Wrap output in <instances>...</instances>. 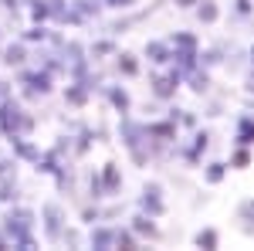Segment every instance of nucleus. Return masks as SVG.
<instances>
[{"mask_svg":"<svg viewBox=\"0 0 254 251\" xmlns=\"http://www.w3.org/2000/svg\"><path fill=\"white\" fill-rule=\"evenodd\" d=\"M0 234L10 241V248L34 251L38 248V241H34V211L31 207H7L3 221H0Z\"/></svg>","mask_w":254,"mask_h":251,"instance_id":"1","label":"nucleus"},{"mask_svg":"<svg viewBox=\"0 0 254 251\" xmlns=\"http://www.w3.org/2000/svg\"><path fill=\"white\" fill-rule=\"evenodd\" d=\"M34 133V116L24 112L14 95H7L0 102V136H31Z\"/></svg>","mask_w":254,"mask_h":251,"instance_id":"2","label":"nucleus"},{"mask_svg":"<svg viewBox=\"0 0 254 251\" xmlns=\"http://www.w3.org/2000/svg\"><path fill=\"white\" fill-rule=\"evenodd\" d=\"M17 82L24 85V95L27 98H41V95L55 92V75L48 68H20Z\"/></svg>","mask_w":254,"mask_h":251,"instance_id":"3","label":"nucleus"},{"mask_svg":"<svg viewBox=\"0 0 254 251\" xmlns=\"http://www.w3.org/2000/svg\"><path fill=\"white\" fill-rule=\"evenodd\" d=\"M183 85V72H176V68H170L166 75H149V92H153V98H159V102H170V98H176V88Z\"/></svg>","mask_w":254,"mask_h":251,"instance_id":"4","label":"nucleus"},{"mask_svg":"<svg viewBox=\"0 0 254 251\" xmlns=\"http://www.w3.org/2000/svg\"><path fill=\"white\" fill-rule=\"evenodd\" d=\"M139 211L149 214V217H163V214H166V200H163V183L149 180V183L142 187V193H139Z\"/></svg>","mask_w":254,"mask_h":251,"instance_id":"5","label":"nucleus"},{"mask_svg":"<svg viewBox=\"0 0 254 251\" xmlns=\"http://www.w3.org/2000/svg\"><path fill=\"white\" fill-rule=\"evenodd\" d=\"M41 221H44V238L48 241H61V231H64V207L58 200H48L41 207Z\"/></svg>","mask_w":254,"mask_h":251,"instance_id":"6","label":"nucleus"},{"mask_svg":"<svg viewBox=\"0 0 254 251\" xmlns=\"http://www.w3.org/2000/svg\"><path fill=\"white\" fill-rule=\"evenodd\" d=\"M10 139V153H14V160H20V163H38L41 150L27 139V136H7Z\"/></svg>","mask_w":254,"mask_h":251,"instance_id":"7","label":"nucleus"},{"mask_svg":"<svg viewBox=\"0 0 254 251\" xmlns=\"http://www.w3.org/2000/svg\"><path fill=\"white\" fill-rule=\"evenodd\" d=\"M27 48H24V41H10L7 48H3V55H0V65H7V68H24L27 65Z\"/></svg>","mask_w":254,"mask_h":251,"instance_id":"8","label":"nucleus"},{"mask_svg":"<svg viewBox=\"0 0 254 251\" xmlns=\"http://www.w3.org/2000/svg\"><path fill=\"white\" fill-rule=\"evenodd\" d=\"M183 82H187V88H190L193 95H207V92H210V68H200V65H196L193 72L183 75Z\"/></svg>","mask_w":254,"mask_h":251,"instance_id":"9","label":"nucleus"},{"mask_svg":"<svg viewBox=\"0 0 254 251\" xmlns=\"http://www.w3.org/2000/svg\"><path fill=\"white\" fill-rule=\"evenodd\" d=\"M129 228L136 231V238H149V241H156L159 238V228H156V217H149V214H132V221H129Z\"/></svg>","mask_w":254,"mask_h":251,"instance_id":"10","label":"nucleus"},{"mask_svg":"<svg viewBox=\"0 0 254 251\" xmlns=\"http://www.w3.org/2000/svg\"><path fill=\"white\" fill-rule=\"evenodd\" d=\"M149 14H156V3H153V7H146V10H136V14H129V17H119V20H112V24H109V31H112V34H126L129 27L142 24V20L149 17Z\"/></svg>","mask_w":254,"mask_h":251,"instance_id":"11","label":"nucleus"},{"mask_svg":"<svg viewBox=\"0 0 254 251\" xmlns=\"http://www.w3.org/2000/svg\"><path fill=\"white\" fill-rule=\"evenodd\" d=\"M146 136H149V139H159V143H170V139H176V122L173 119L146 122Z\"/></svg>","mask_w":254,"mask_h":251,"instance_id":"12","label":"nucleus"},{"mask_svg":"<svg viewBox=\"0 0 254 251\" xmlns=\"http://www.w3.org/2000/svg\"><path fill=\"white\" fill-rule=\"evenodd\" d=\"M234 146H254V116H237V122H234Z\"/></svg>","mask_w":254,"mask_h":251,"instance_id":"13","label":"nucleus"},{"mask_svg":"<svg viewBox=\"0 0 254 251\" xmlns=\"http://www.w3.org/2000/svg\"><path fill=\"white\" fill-rule=\"evenodd\" d=\"M102 187H105V197H116L122 190V173H119V163H105L102 167Z\"/></svg>","mask_w":254,"mask_h":251,"instance_id":"14","label":"nucleus"},{"mask_svg":"<svg viewBox=\"0 0 254 251\" xmlns=\"http://www.w3.org/2000/svg\"><path fill=\"white\" fill-rule=\"evenodd\" d=\"M142 55L149 58V65L163 68V65H170V44H166V41H146Z\"/></svg>","mask_w":254,"mask_h":251,"instance_id":"15","label":"nucleus"},{"mask_svg":"<svg viewBox=\"0 0 254 251\" xmlns=\"http://www.w3.org/2000/svg\"><path fill=\"white\" fill-rule=\"evenodd\" d=\"M61 95H64V102H68V105L81 109V105H88V95H92V92L85 88V82H75V78H71V82L64 85V92H61Z\"/></svg>","mask_w":254,"mask_h":251,"instance_id":"16","label":"nucleus"},{"mask_svg":"<svg viewBox=\"0 0 254 251\" xmlns=\"http://www.w3.org/2000/svg\"><path fill=\"white\" fill-rule=\"evenodd\" d=\"M105 98L112 102V109H116L119 116H129V109H132V98H129V92H126L122 85H109V88H105Z\"/></svg>","mask_w":254,"mask_h":251,"instance_id":"17","label":"nucleus"},{"mask_svg":"<svg viewBox=\"0 0 254 251\" xmlns=\"http://www.w3.org/2000/svg\"><path fill=\"white\" fill-rule=\"evenodd\" d=\"M234 217L241 221V231L248 234V238H254V197H244V200L237 204Z\"/></svg>","mask_w":254,"mask_h":251,"instance_id":"18","label":"nucleus"},{"mask_svg":"<svg viewBox=\"0 0 254 251\" xmlns=\"http://www.w3.org/2000/svg\"><path fill=\"white\" fill-rule=\"evenodd\" d=\"M116 72L122 78H136L142 68H139V58L132 51H116Z\"/></svg>","mask_w":254,"mask_h":251,"instance_id":"19","label":"nucleus"},{"mask_svg":"<svg viewBox=\"0 0 254 251\" xmlns=\"http://www.w3.org/2000/svg\"><path fill=\"white\" fill-rule=\"evenodd\" d=\"M88 245L95 251H105V248H112V228L109 224H92V231H88Z\"/></svg>","mask_w":254,"mask_h":251,"instance_id":"20","label":"nucleus"},{"mask_svg":"<svg viewBox=\"0 0 254 251\" xmlns=\"http://www.w3.org/2000/svg\"><path fill=\"white\" fill-rule=\"evenodd\" d=\"M112 248H122V251H136L139 248V238L132 228H112Z\"/></svg>","mask_w":254,"mask_h":251,"instance_id":"21","label":"nucleus"},{"mask_svg":"<svg viewBox=\"0 0 254 251\" xmlns=\"http://www.w3.org/2000/svg\"><path fill=\"white\" fill-rule=\"evenodd\" d=\"M58 55H61V61H64V68H68V65H75V61H81V58H88V51H85V44H81V41H64Z\"/></svg>","mask_w":254,"mask_h":251,"instance_id":"22","label":"nucleus"},{"mask_svg":"<svg viewBox=\"0 0 254 251\" xmlns=\"http://www.w3.org/2000/svg\"><path fill=\"white\" fill-rule=\"evenodd\" d=\"M193 245L203 251H217L220 248V231L217 228H200V231L193 234Z\"/></svg>","mask_w":254,"mask_h":251,"instance_id":"23","label":"nucleus"},{"mask_svg":"<svg viewBox=\"0 0 254 251\" xmlns=\"http://www.w3.org/2000/svg\"><path fill=\"white\" fill-rule=\"evenodd\" d=\"M193 10H196V20H200V24H217V20H220V7H217V0H203V3L196 0Z\"/></svg>","mask_w":254,"mask_h":251,"instance_id":"24","label":"nucleus"},{"mask_svg":"<svg viewBox=\"0 0 254 251\" xmlns=\"http://www.w3.org/2000/svg\"><path fill=\"white\" fill-rule=\"evenodd\" d=\"M224 176H227V163H224V160H210V163L203 167V183H210V187L224 183Z\"/></svg>","mask_w":254,"mask_h":251,"instance_id":"25","label":"nucleus"},{"mask_svg":"<svg viewBox=\"0 0 254 251\" xmlns=\"http://www.w3.org/2000/svg\"><path fill=\"white\" fill-rule=\"evenodd\" d=\"M58 167H61V153H58V150L41 153L38 163H34V170H38V173H48V176H55V170H58Z\"/></svg>","mask_w":254,"mask_h":251,"instance_id":"26","label":"nucleus"},{"mask_svg":"<svg viewBox=\"0 0 254 251\" xmlns=\"http://www.w3.org/2000/svg\"><path fill=\"white\" fill-rule=\"evenodd\" d=\"M196 65H200V68H217V65H224V44L207 48V51H196Z\"/></svg>","mask_w":254,"mask_h":251,"instance_id":"27","label":"nucleus"},{"mask_svg":"<svg viewBox=\"0 0 254 251\" xmlns=\"http://www.w3.org/2000/svg\"><path fill=\"white\" fill-rule=\"evenodd\" d=\"M71 7H75L85 20H92V17L102 14V0H71Z\"/></svg>","mask_w":254,"mask_h":251,"instance_id":"28","label":"nucleus"},{"mask_svg":"<svg viewBox=\"0 0 254 251\" xmlns=\"http://www.w3.org/2000/svg\"><path fill=\"white\" fill-rule=\"evenodd\" d=\"M51 20V3L48 0H34L31 3V24H48Z\"/></svg>","mask_w":254,"mask_h":251,"instance_id":"29","label":"nucleus"},{"mask_svg":"<svg viewBox=\"0 0 254 251\" xmlns=\"http://www.w3.org/2000/svg\"><path fill=\"white\" fill-rule=\"evenodd\" d=\"M20 41H24V44H44V41H48V27H44V24H31V27L20 34Z\"/></svg>","mask_w":254,"mask_h":251,"instance_id":"30","label":"nucleus"},{"mask_svg":"<svg viewBox=\"0 0 254 251\" xmlns=\"http://www.w3.org/2000/svg\"><path fill=\"white\" fill-rule=\"evenodd\" d=\"M88 55L92 58H105V55H116V41L112 38H102V41H92V48H88Z\"/></svg>","mask_w":254,"mask_h":251,"instance_id":"31","label":"nucleus"},{"mask_svg":"<svg viewBox=\"0 0 254 251\" xmlns=\"http://www.w3.org/2000/svg\"><path fill=\"white\" fill-rule=\"evenodd\" d=\"M231 167H234V170H248V167H251V146H234Z\"/></svg>","mask_w":254,"mask_h":251,"instance_id":"32","label":"nucleus"},{"mask_svg":"<svg viewBox=\"0 0 254 251\" xmlns=\"http://www.w3.org/2000/svg\"><path fill=\"white\" fill-rule=\"evenodd\" d=\"M88 200H105V187H102V176L95 173V170H92V173H88Z\"/></svg>","mask_w":254,"mask_h":251,"instance_id":"33","label":"nucleus"},{"mask_svg":"<svg viewBox=\"0 0 254 251\" xmlns=\"http://www.w3.org/2000/svg\"><path fill=\"white\" fill-rule=\"evenodd\" d=\"M210 139H214V136H210V129H196V133H193V146H190V150L203 156L207 150H210Z\"/></svg>","mask_w":254,"mask_h":251,"instance_id":"34","label":"nucleus"},{"mask_svg":"<svg viewBox=\"0 0 254 251\" xmlns=\"http://www.w3.org/2000/svg\"><path fill=\"white\" fill-rule=\"evenodd\" d=\"M166 44H193V48H200L196 34H190V31H173V34L166 38Z\"/></svg>","mask_w":254,"mask_h":251,"instance_id":"35","label":"nucleus"},{"mask_svg":"<svg viewBox=\"0 0 254 251\" xmlns=\"http://www.w3.org/2000/svg\"><path fill=\"white\" fill-rule=\"evenodd\" d=\"M98 221H102V207H98L95 200L88 207H81V224H98Z\"/></svg>","mask_w":254,"mask_h":251,"instance_id":"36","label":"nucleus"},{"mask_svg":"<svg viewBox=\"0 0 254 251\" xmlns=\"http://www.w3.org/2000/svg\"><path fill=\"white\" fill-rule=\"evenodd\" d=\"M254 14V0H234V17L237 20H248Z\"/></svg>","mask_w":254,"mask_h":251,"instance_id":"37","label":"nucleus"},{"mask_svg":"<svg viewBox=\"0 0 254 251\" xmlns=\"http://www.w3.org/2000/svg\"><path fill=\"white\" fill-rule=\"evenodd\" d=\"M139 0H102V7H109V10H132Z\"/></svg>","mask_w":254,"mask_h":251,"instance_id":"38","label":"nucleus"},{"mask_svg":"<svg viewBox=\"0 0 254 251\" xmlns=\"http://www.w3.org/2000/svg\"><path fill=\"white\" fill-rule=\"evenodd\" d=\"M61 241H64V245H71V248H78V245H81V234L75 231V228H64V231H61Z\"/></svg>","mask_w":254,"mask_h":251,"instance_id":"39","label":"nucleus"},{"mask_svg":"<svg viewBox=\"0 0 254 251\" xmlns=\"http://www.w3.org/2000/svg\"><path fill=\"white\" fill-rule=\"evenodd\" d=\"M0 7L10 14V17H20V7H17V0H0Z\"/></svg>","mask_w":254,"mask_h":251,"instance_id":"40","label":"nucleus"},{"mask_svg":"<svg viewBox=\"0 0 254 251\" xmlns=\"http://www.w3.org/2000/svg\"><path fill=\"white\" fill-rule=\"evenodd\" d=\"M220 112H224V105H220V102H210V105H207V112H203V116H220Z\"/></svg>","mask_w":254,"mask_h":251,"instance_id":"41","label":"nucleus"},{"mask_svg":"<svg viewBox=\"0 0 254 251\" xmlns=\"http://www.w3.org/2000/svg\"><path fill=\"white\" fill-rule=\"evenodd\" d=\"M244 88H248V92H251V95H254V68H251V72H248V78H244Z\"/></svg>","mask_w":254,"mask_h":251,"instance_id":"42","label":"nucleus"},{"mask_svg":"<svg viewBox=\"0 0 254 251\" xmlns=\"http://www.w3.org/2000/svg\"><path fill=\"white\" fill-rule=\"evenodd\" d=\"M173 3H176V7H180V10H190V7H193L196 0H173Z\"/></svg>","mask_w":254,"mask_h":251,"instance_id":"43","label":"nucleus"},{"mask_svg":"<svg viewBox=\"0 0 254 251\" xmlns=\"http://www.w3.org/2000/svg\"><path fill=\"white\" fill-rule=\"evenodd\" d=\"M248 65H251V68H254V44H251V48H248Z\"/></svg>","mask_w":254,"mask_h":251,"instance_id":"44","label":"nucleus"},{"mask_svg":"<svg viewBox=\"0 0 254 251\" xmlns=\"http://www.w3.org/2000/svg\"><path fill=\"white\" fill-rule=\"evenodd\" d=\"M3 248H10V241H7V238L0 234V251H3Z\"/></svg>","mask_w":254,"mask_h":251,"instance_id":"45","label":"nucleus"},{"mask_svg":"<svg viewBox=\"0 0 254 251\" xmlns=\"http://www.w3.org/2000/svg\"><path fill=\"white\" fill-rule=\"evenodd\" d=\"M20 3H27V7H31V3H34V0H20Z\"/></svg>","mask_w":254,"mask_h":251,"instance_id":"46","label":"nucleus"},{"mask_svg":"<svg viewBox=\"0 0 254 251\" xmlns=\"http://www.w3.org/2000/svg\"><path fill=\"white\" fill-rule=\"evenodd\" d=\"M0 34H3V31H0Z\"/></svg>","mask_w":254,"mask_h":251,"instance_id":"47","label":"nucleus"}]
</instances>
